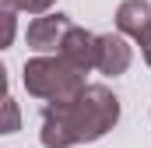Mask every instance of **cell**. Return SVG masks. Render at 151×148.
<instances>
[{
    "label": "cell",
    "mask_w": 151,
    "mask_h": 148,
    "mask_svg": "<svg viewBox=\"0 0 151 148\" xmlns=\"http://www.w3.org/2000/svg\"><path fill=\"white\" fill-rule=\"evenodd\" d=\"M60 57L70 60L74 67H81V71L88 74L99 64V36L88 32V28H81V25H74L67 32V39H63V46H60Z\"/></svg>",
    "instance_id": "cell-4"
},
{
    "label": "cell",
    "mask_w": 151,
    "mask_h": 148,
    "mask_svg": "<svg viewBox=\"0 0 151 148\" xmlns=\"http://www.w3.org/2000/svg\"><path fill=\"white\" fill-rule=\"evenodd\" d=\"M11 4H14L18 11H25V14H39V18H42V14H49V7H53L56 0H11Z\"/></svg>",
    "instance_id": "cell-7"
},
{
    "label": "cell",
    "mask_w": 151,
    "mask_h": 148,
    "mask_svg": "<svg viewBox=\"0 0 151 148\" xmlns=\"http://www.w3.org/2000/svg\"><path fill=\"white\" fill-rule=\"evenodd\" d=\"M18 131V102L7 95V123H4V134H14Z\"/></svg>",
    "instance_id": "cell-9"
},
{
    "label": "cell",
    "mask_w": 151,
    "mask_h": 148,
    "mask_svg": "<svg viewBox=\"0 0 151 148\" xmlns=\"http://www.w3.org/2000/svg\"><path fill=\"white\" fill-rule=\"evenodd\" d=\"M14 4L11 0H4V39H0V46H11L14 42Z\"/></svg>",
    "instance_id": "cell-8"
},
{
    "label": "cell",
    "mask_w": 151,
    "mask_h": 148,
    "mask_svg": "<svg viewBox=\"0 0 151 148\" xmlns=\"http://www.w3.org/2000/svg\"><path fill=\"white\" fill-rule=\"evenodd\" d=\"M21 85H25V92L35 95V99L67 102V99H74L88 81H84V71H81V67H74L70 60H63V57L56 53V57H32V60H25V67H21Z\"/></svg>",
    "instance_id": "cell-2"
},
{
    "label": "cell",
    "mask_w": 151,
    "mask_h": 148,
    "mask_svg": "<svg viewBox=\"0 0 151 148\" xmlns=\"http://www.w3.org/2000/svg\"><path fill=\"white\" fill-rule=\"evenodd\" d=\"M134 64V49H130V42L127 36H119V32H109V36H99V64H95V71L102 74H127V67Z\"/></svg>",
    "instance_id": "cell-5"
},
{
    "label": "cell",
    "mask_w": 151,
    "mask_h": 148,
    "mask_svg": "<svg viewBox=\"0 0 151 148\" xmlns=\"http://www.w3.org/2000/svg\"><path fill=\"white\" fill-rule=\"evenodd\" d=\"M74 28V21L67 18V14H42V18H32L28 21V49H35L39 57H53V53H60V46H63V39L67 32Z\"/></svg>",
    "instance_id": "cell-3"
},
{
    "label": "cell",
    "mask_w": 151,
    "mask_h": 148,
    "mask_svg": "<svg viewBox=\"0 0 151 148\" xmlns=\"http://www.w3.org/2000/svg\"><path fill=\"white\" fill-rule=\"evenodd\" d=\"M116 123H119V99L106 85H84L74 99L42 106L39 141L46 148H74L106 138Z\"/></svg>",
    "instance_id": "cell-1"
},
{
    "label": "cell",
    "mask_w": 151,
    "mask_h": 148,
    "mask_svg": "<svg viewBox=\"0 0 151 148\" xmlns=\"http://www.w3.org/2000/svg\"><path fill=\"white\" fill-rule=\"evenodd\" d=\"M141 53H144V64L151 67V28H148V36L141 39Z\"/></svg>",
    "instance_id": "cell-10"
},
{
    "label": "cell",
    "mask_w": 151,
    "mask_h": 148,
    "mask_svg": "<svg viewBox=\"0 0 151 148\" xmlns=\"http://www.w3.org/2000/svg\"><path fill=\"white\" fill-rule=\"evenodd\" d=\"M151 28V0H123L116 7V32L127 39H141Z\"/></svg>",
    "instance_id": "cell-6"
}]
</instances>
